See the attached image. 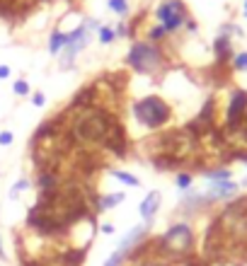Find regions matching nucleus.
I'll return each mask as SVG.
<instances>
[{
  "mask_svg": "<svg viewBox=\"0 0 247 266\" xmlns=\"http://www.w3.org/2000/svg\"><path fill=\"white\" fill-rule=\"evenodd\" d=\"M116 116L119 114H114L112 109L100 107V104H92L88 109H80L78 114H73L70 123L66 126V133L73 148H80V150L102 148Z\"/></svg>",
  "mask_w": 247,
  "mask_h": 266,
  "instance_id": "f257e3e1",
  "label": "nucleus"
},
{
  "mask_svg": "<svg viewBox=\"0 0 247 266\" xmlns=\"http://www.w3.org/2000/svg\"><path fill=\"white\" fill-rule=\"evenodd\" d=\"M126 63L134 68L136 73H146V75H157L160 70H165L168 58L160 44L153 41H134L129 54H126Z\"/></svg>",
  "mask_w": 247,
  "mask_h": 266,
  "instance_id": "f03ea898",
  "label": "nucleus"
},
{
  "mask_svg": "<svg viewBox=\"0 0 247 266\" xmlns=\"http://www.w3.org/2000/svg\"><path fill=\"white\" fill-rule=\"evenodd\" d=\"M155 244L160 254L170 256L175 261L177 259H187L194 252V230L187 223H175V225H170L168 233L162 237H157Z\"/></svg>",
  "mask_w": 247,
  "mask_h": 266,
  "instance_id": "7ed1b4c3",
  "label": "nucleus"
},
{
  "mask_svg": "<svg viewBox=\"0 0 247 266\" xmlns=\"http://www.w3.org/2000/svg\"><path fill=\"white\" fill-rule=\"evenodd\" d=\"M131 111H134L136 121L141 123V126H146V128H150V131H160L172 119L170 104L162 97H157V95H150V97H143V100L134 102Z\"/></svg>",
  "mask_w": 247,
  "mask_h": 266,
  "instance_id": "20e7f679",
  "label": "nucleus"
},
{
  "mask_svg": "<svg viewBox=\"0 0 247 266\" xmlns=\"http://www.w3.org/2000/svg\"><path fill=\"white\" fill-rule=\"evenodd\" d=\"M155 17L160 20V27H162L165 32L175 34L187 24V20H189V10H187V5H184L182 0H162V3L157 5Z\"/></svg>",
  "mask_w": 247,
  "mask_h": 266,
  "instance_id": "39448f33",
  "label": "nucleus"
},
{
  "mask_svg": "<svg viewBox=\"0 0 247 266\" xmlns=\"http://www.w3.org/2000/svg\"><path fill=\"white\" fill-rule=\"evenodd\" d=\"M245 114H247V90L237 87V90H233V95H230V100H228L225 121H223V126H221V131H233V128H237Z\"/></svg>",
  "mask_w": 247,
  "mask_h": 266,
  "instance_id": "423d86ee",
  "label": "nucleus"
},
{
  "mask_svg": "<svg viewBox=\"0 0 247 266\" xmlns=\"http://www.w3.org/2000/svg\"><path fill=\"white\" fill-rule=\"evenodd\" d=\"M109 155L114 157H126L129 155V136H126V128H124L121 119L116 116L112 123V128L107 133V138H104V145H102Z\"/></svg>",
  "mask_w": 247,
  "mask_h": 266,
  "instance_id": "0eeeda50",
  "label": "nucleus"
},
{
  "mask_svg": "<svg viewBox=\"0 0 247 266\" xmlns=\"http://www.w3.org/2000/svg\"><path fill=\"white\" fill-rule=\"evenodd\" d=\"M230 32H237L235 27H223V32L218 34V39L214 41V58L216 66L225 68L233 61V44H230Z\"/></svg>",
  "mask_w": 247,
  "mask_h": 266,
  "instance_id": "6e6552de",
  "label": "nucleus"
},
{
  "mask_svg": "<svg viewBox=\"0 0 247 266\" xmlns=\"http://www.w3.org/2000/svg\"><path fill=\"white\" fill-rule=\"evenodd\" d=\"M146 233H148L146 225H136L134 230H131V233H129V235H126V237L121 240V244H119V249H116V252H119V254L126 259V256H129V252L134 249L136 244L141 242V240H146Z\"/></svg>",
  "mask_w": 247,
  "mask_h": 266,
  "instance_id": "1a4fd4ad",
  "label": "nucleus"
},
{
  "mask_svg": "<svg viewBox=\"0 0 247 266\" xmlns=\"http://www.w3.org/2000/svg\"><path fill=\"white\" fill-rule=\"evenodd\" d=\"M240 184L235 182H230V179H225V182H211V189H209V201H216V199H230L233 194H235Z\"/></svg>",
  "mask_w": 247,
  "mask_h": 266,
  "instance_id": "9d476101",
  "label": "nucleus"
},
{
  "mask_svg": "<svg viewBox=\"0 0 247 266\" xmlns=\"http://www.w3.org/2000/svg\"><path fill=\"white\" fill-rule=\"evenodd\" d=\"M160 203H162V199H160V191H150L146 199H143V203H141V218L146 223H150L153 218H155L157 208H160Z\"/></svg>",
  "mask_w": 247,
  "mask_h": 266,
  "instance_id": "9b49d317",
  "label": "nucleus"
},
{
  "mask_svg": "<svg viewBox=\"0 0 247 266\" xmlns=\"http://www.w3.org/2000/svg\"><path fill=\"white\" fill-rule=\"evenodd\" d=\"M68 44V32H61V29H54L51 36H49V54L58 56Z\"/></svg>",
  "mask_w": 247,
  "mask_h": 266,
  "instance_id": "f8f14e48",
  "label": "nucleus"
},
{
  "mask_svg": "<svg viewBox=\"0 0 247 266\" xmlns=\"http://www.w3.org/2000/svg\"><path fill=\"white\" fill-rule=\"evenodd\" d=\"M112 177H116L121 184H126V187H141V179H136L134 174L121 172V169H112Z\"/></svg>",
  "mask_w": 247,
  "mask_h": 266,
  "instance_id": "ddd939ff",
  "label": "nucleus"
},
{
  "mask_svg": "<svg viewBox=\"0 0 247 266\" xmlns=\"http://www.w3.org/2000/svg\"><path fill=\"white\" fill-rule=\"evenodd\" d=\"M97 36H100V44H112L114 39H116V32H114L112 27H107V24H102L100 27V32H97Z\"/></svg>",
  "mask_w": 247,
  "mask_h": 266,
  "instance_id": "4468645a",
  "label": "nucleus"
},
{
  "mask_svg": "<svg viewBox=\"0 0 247 266\" xmlns=\"http://www.w3.org/2000/svg\"><path fill=\"white\" fill-rule=\"evenodd\" d=\"M206 174L211 182H225V179H230V169L228 167H221V169H206Z\"/></svg>",
  "mask_w": 247,
  "mask_h": 266,
  "instance_id": "2eb2a0df",
  "label": "nucleus"
},
{
  "mask_svg": "<svg viewBox=\"0 0 247 266\" xmlns=\"http://www.w3.org/2000/svg\"><path fill=\"white\" fill-rule=\"evenodd\" d=\"M12 92H15L17 97H27L32 90H29V82H27V80L20 78V80H15V82H12Z\"/></svg>",
  "mask_w": 247,
  "mask_h": 266,
  "instance_id": "dca6fc26",
  "label": "nucleus"
},
{
  "mask_svg": "<svg viewBox=\"0 0 247 266\" xmlns=\"http://www.w3.org/2000/svg\"><path fill=\"white\" fill-rule=\"evenodd\" d=\"M109 10L116 15H129V0H109Z\"/></svg>",
  "mask_w": 247,
  "mask_h": 266,
  "instance_id": "f3484780",
  "label": "nucleus"
},
{
  "mask_svg": "<svg viewBox=\"0 0 247 266\" xmlns=\"http://www.w3.org/2000/svg\"><path fill=\"white\" fill-rule=\"evenodd\" d=\"M165 36H168V32H165V29H162L160 24H155V27H150V29H148V39H150L153 44H157V41H162Z\"/></svg>",
  "mask_w": 247,
  "mask_h": 266,
  "instance_id": "a211bd4d",
  "label": "nucleus"
},
{
  "mask_svg": "<svg viewBox=\"0 0 247 266\" xmlns=\"http://www.w3.org/2000/svg\"><path fill=\"white\" fill-rule=\"evenodd\" d=\"M230 68H233V70H247V51H245V54L233 56V61H230Z\"/></svg>",
  "mask_w": 247,
  "mask_h": 266,
  "instance_id": "6ab92c4d",
  "label": "nucleus"
},
{
  "mask_svg": "<svg viewBox=\"0 0 247 266\" xmlns=\"http://www.w3.org/2000/svg\"><path fill=\"white\" fill-rule=\"evenodd\" d=\"M27 189H29V179H20V182H17V184L10 189V199L15 201L20 194H22V191H27Z\"/></svg>",
  "mask_w": 247,
  "mask_h": 266,
  "instance_id": "aec40b11",
  "label": "nucleus"
},
{
  "mask_svg": "<svg viewBox=\"0 0 247 266\" xmlns=\"http://www.w3.org/2000/svg\"><path fill=\"white\" fill-rule=\"evenodd\" d=\"M191 184H194V179H191V174H187V172H182L180 177H177V187H180L182 191L191 189Z\"/></svg>",
  "mask_w": 247,
  "mask_h": 266,
  "instance_id": "412c9836",
  "label": "nucleus"
},
{
  "mask_svg": "<svg viewBox=\"0 0 247 266\" xmlns=\"http://www.w3.org/2000/svg\"><path fill=\"white\" fill-rule=\"evenodd\" d=\"M124 261H126V259H124V256L119 254V252H114V254L109 256V259H107V261H104V266H121Z\"/></svg>",
  "mask_w": 247,
  "mask_h": 266,
  "instance_id": "4be33fe9",
  "label": "nucleus"
},
{
  "mask_svg": "<svg viewBox=\"0 0 247 266\" xmlns=\"http://www.w3.org/2000/svg\"><path fill=\"white\" fill-rule=\"evenodd\" d=\"M12 141H15V136H12V131H0V145H3V148H8V145H12Z\"/></svg>",
  "mask_w": 247,
  "mask_h": 266,
  "instance_id": "5701e85b",
  "label": "nucleus"
},
{
  "mask_svg": "<svg viewBox=\"0 0 247 266\" xmlns=\"http://www.w3.org/2000/svg\"><path fill=\"white\" fill-rule=\"evenodd\" d=\"M114 32H116V36H131V29H129V24L126 22H119Z\"/></svg>",
  "mask_w": 247,
  "mask_h": 266,
  "instance_id": "b1692460",
  "label": "nucleus"
},
{
  "mask_svg": "<svg viewBox=\"0 0 247 266\" xmlns=\"http://www.w3.org/2000/svg\"><path fill=\"white\" fill-rule=\"evenodd\" d=\"M32 104H34V107H44V104H46L44 92H34V95H32Z\"/></svg>",
  "mask_w": 247,
  "mask_h": 266,
  "instance_id": "393cba45",
  "label": "nucleus"
},
{
  "mask_svg": "<svg viewBox=\"0 0 247 266\" xmlns=\"http://www.w3.org/2000/svg\"><path fill=\"white\" fill-rule=\"evenodd\" d=\"M184 29H187V32H191V34H196V29H199V27H196V22H194V20H187V24H184Z\"/></svg>",
  "mask_w": 247,
  "mask_h": 266,
  "instance_id": "a878e982",
  "label": "nucleus"
},
{
  "mask_svg": "<svg viewBox=\"0 0 247 266\" xmlns=\"http://www.w3.org/2000/svg\"><path fill=\"white\" fill-rule=\"evenodd\" d=\"M10 78V66H0V80Z\"/></svg>",
  "mask_w": 247,
  "mask_h": 266,
  "instance_id": "bb28decb",
  "label": "nucleus"
},
{
  "mask_svg": "<svg viewBox=\"0 0 247 266\" xmlns=\"http://www.w3.org/2000/svg\"><path fill=\"white\" fill-rule=\"evenodd\" d=\"M102 233H104V235H114V225H112V223H104V225H102Z\"/></svg>",
  "mask_w": 247,
  "mask_h": 266,
  "instance_id": "cd10ccee",
  "label": "nucleus"
},
{
  "mask_svg": "<svg viewBox=\"0 0 247 266\" xmlns=\"http://www.w3.org/2000/svg\"><path fill=\"white\" fill-rule=\"evenodd\" d=\"M0 259H5V247H3V237H0Z\"/></svg>",
  "mask_w": 247,
  "mask_h": 266,
  "instance_id": "c85d7f7f",
  "label": "nucleus"
},
{
  "mask_svg": "<svg viewBox=\"0 0 247 266\" xmlns=\"http://www.w3.org/2000/svg\"><path fill=\"white\" fill-rule=\"evenodd\" d=\"M245 17H247V0H245Z\"/></svg>",
  "mask_w": 247,
  "mask_h": 266,
  "instance_id": "c756f323",
  "label": "nucleus"
}]
</instances>
